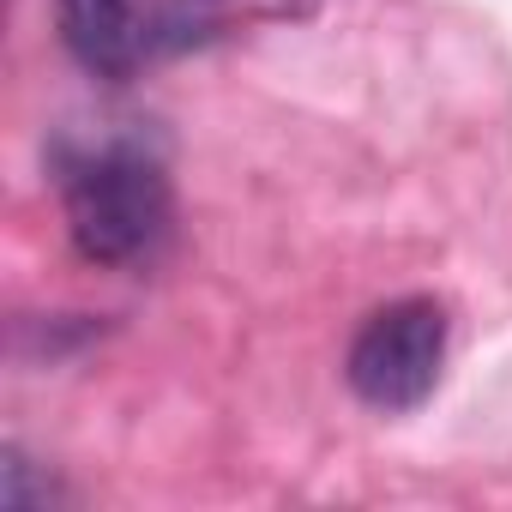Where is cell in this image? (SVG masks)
<instances>
[{
    "instance_id": "6da1fadb",
    "label": "cell",
    "mask_w": 512,
    "mask_h": 512,
    "mask_svg": "<svg viewBox=\"0 0 512 512\" xmlns=\"http://www.w3.org/2000/svg\"><path fill=\"white\" fill-rule=\"evenodd\" d=\"M61 205L79 260L91 266H145L169 241V175L139 145H97L61 169Z\"/></svg>"
},
{
    "instance_id": "7a4b0ae2",
    "label": "cell",
    "mask_w": 512,
    "mask_h": 512,
    "mask_svg": "<svg viewBox=\"0 0 512 512\" xmlns=\"http://www.w3.org/2000/svg\"><path fill=\"white\" fill-rule=\"evenodd\" d=\"M440 362H446V308L434 296H404L368 314V326L350 344L344 374L368 410L404 416L428 404V392L440 386Z\"/></svg>"
},
{
    "instance_id": "3957f363",
    "label": "cell",
    "mask_w": 512,
    "mask_h": 512,
    "mask_svg": "<svg viewBox=\"0 0 512 512\" xmlns=\"http://www.w3.org/2000/svg\"><path fill=\"white\" fill-rule=\"evenodd\" d=\"M73 61L97 79H127L151 49L145 0H55Z\"/></svg>"
}]
</instances>
